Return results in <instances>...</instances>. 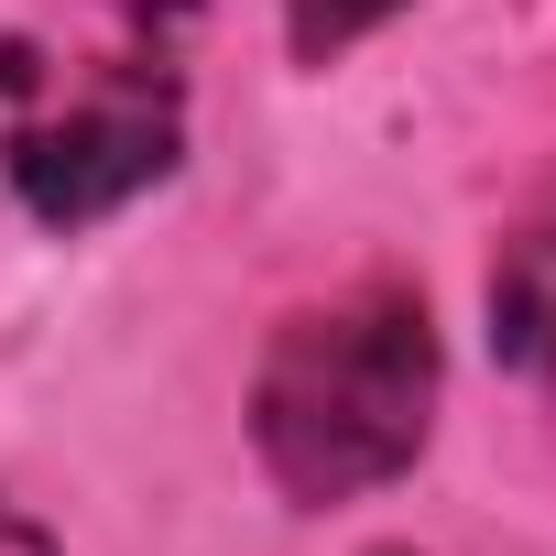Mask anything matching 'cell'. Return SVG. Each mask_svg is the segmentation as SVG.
<instances>
[{
  "label": "cell",
  "instance_id": "cell-1",
  "mask_svg": "<svg viewBox=\"0 0 556 556\" xmlns=\"http://www.w3.org/2000/svg\"><path fill=\"white\" fill-rule=\"evenodd\" d=\"M437 317L415 285L371 273V285L306 306L273 328L251 371V447L262 480L295 513H339L382 480H404L437 437Z\"/></svg>",
  "mask_w": 556,
  "mask_h": 556
},
{
  "label": "cell",
  "instance_id": "cell-2",
  "mask_svg": "<svg viewBox=\"0 0 556 556\" xmlns=\"http://www.w3.org/2000/svg\"><path fill=\"white\" fill-rule=\"evenodd\" d=\"M175 153H186V77L164 45L88 66L77 88H55L45 110H12V131H0V175L45 229H99L110 207L164 186Z\"/></svg>",
  "mask_w": 556,
  "mask_h": 556
},
{
  "label": "cell",
  "instance_id": "cell-3",
  "mask_svg": "<svg viewBox=\"0 0 556 556\" xmlns=\"http://www.w3.org/2000/svg\"><path fill=\"white\" fill-rule=\"evenodd\" d=\"M491 361L556 393V207H534L491 262Z\"/></svg>",
  "mask_w": 556,
  "mask_h": 556
},
{
  "label": "cell",
  "instance_id": "cell-4",
  "mask_svg": "<svg viewBox=\"0 0 556 556\" xmlns=\"http://www.w3.org/2000/svg\"><path fill=\"white\" fill-rule=\"evenodd\" d=\"M393 12H415V0H285V45H295V66H339Z\"/></svg>",
  "mask_w": 556,
  "mask_h": 556
},
{
  "label": "cell",
  "instance_id": "cell-5",
  "mask_svg": "<svg viewBox=\"0 0 556 556\" xmlns=\"http://www.w3.org/2000/svg\"><path fill=\"white\" fill-rule=\"evenodd\" d=\"M0 556H66V545H55V534L23 513V502H0Z\"/></svg>",
  "mask_w": 556,
  "mask_h": 556
},
{
  "label": "cell",
  "instance_id": "cell-6",
  "mask_svg": "<svg viewBox=\"0 0 556 556\" xmlns=\"http://www.w3.org/2000/svg\"><path fill=\"white\" fill-rule=\"evenodd\" d=\"M382 556H404V545H382Z\"/></svg>",
  "mask_w": 556,
  "mask_h": 556
}]
</instances>
